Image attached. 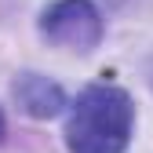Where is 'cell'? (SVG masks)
I'll list each match as a JSON object with an SVG mask.
<instances>
[{
	"mask_svg": "<svg viewBox=\"0 0 153 153\" xmlns=\"http://www.w3.org/2000/svg\"><path fill=\"white\" fill-rule=\"evenodd\" d=\"M135 131L131 95L117 84H88L69 109L66 146L69 153H124Z\"/></svg>",
	"mask_w": 153,
	"mask_h": 153,
	"instance_id": "cell-1",
	"label": "cell"
},
{
	"mask_svg": "<svg viewBox=\"0 0 153 153\" xmlns=\"http://www.w3.org/2000/svg\"><path fill=\"white\" fill-rule=\"evenodd\" d=\"M102 33V11L91 0H55L40 15V36L62 51H95Z\"/></svg>",
	"mask_w": 153,
	"mask_h": 153,
	"instance_id": "cell-2",
	"label": "cell"
},
{
	"mask_svg": "<svg viewBox=\"0 0 153 153\" xmlns=\"http://www.w3.org/2000/svg\"><path fill=\"white\" fill-rule=\"evenodd\" d=\"M11 95H15L18 109L29 113V117H36V120H51V117H59L62 106H66V91L55 84V80L40 76V73H22V76H15Z\"/></svg>",
	"mask_w": 153,
	"mask_h": 153,
	"instance_id": "cell-3",
	"label": "cell"
},
{
	"mask_svg": "<svg viewBox=\"0 0 153 153\" xmlns=\"http://www.w3.org/2000/svg\"><path fill=\"white\" fill-rule=\"evenodd\" d=\"M4 131H7V128H4V113H0V139H4Z\"/></svg>",
	"mask_w": 153,
	"mask_h": 153,
	"instance_id": "cell-4",
	"label": "cell"
},
{
	"mask_svg": "<svg viewBox=\"0 0 153 153\" xmlns=\"http://www.w3.org/2000/svg\"><path fill=\"white\" fill-rule=\"evenodd\" d=\"M109 4H124V0H109Z\"/></svg>",
	"mask_w": 153,
	"mask_h": 153,
	"instance_id": "cell-5",
	"label": "cell"
}]
</instances>
